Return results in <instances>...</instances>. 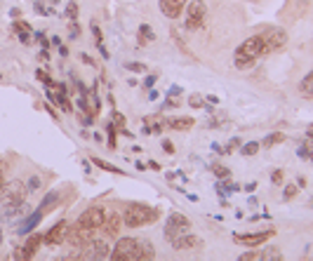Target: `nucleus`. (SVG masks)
I'll return each mask as SVG.
<instances>
[{"mask_svg":"<svg viewBox=\"0 0 313 261\" xmlns=\"http://www.w3.org/2000/svg\"><path fill=\"white\" fill-rule=\"evenodd\" d=\"M78 106L83 109V113L92 116V111H90V103H87V97H85V94H80V97H78Z\"/></svg>","mask_w":313,"mask_h":261,"instance_id":"35","label":"nucleus"},{"mask_svg":"<svg viewBox=\"0 0 313 261\" xmlns=\"http://www.w3.org/2000/svg\"><path fill=\"white\" fill-rule=\"evenodd\" d=\"M158 219V210L148 205H141V202H132L127 205L123 214V221L127 224V228H139V226H146V224H153Z\"/></svg>","mask_w":313,"mask_h":261,"instance_id":"2","label":"nucleus"},{"mask_svg":"<svg viewBox=\"0 0 313 261\" xmlns=\"http://www.w3.org/2000/svg\"><path fill=\"white\" fill-rule=\"evenodd\" d=\"M184 5H186V0H158L160 12L170 19H177L179 14L184 12Z\"/></svg>","mask_w":313,"mask_h":261,"instance_id":"14","label":"nucleus"},{"mask_svg":"<svg viewBox=\"0 0 313 261\" xmlns=\"http://www.w3.org/2000/svg\"><path fill=\"white\" fill-rule=\"evenodd\" d=\"M24 198H26L24 181L14 179V181L3 184V189H0V202L3 205H19V202H24Z\"/></svg>","mask_w":313,"mask_h":261,"instance_id":"4","label":"nucleus"},{"mask_svg":"<svg viewBox=\"0 0 313 261\" xmlns=\"http://www.w3.org/2000/svg\"><path fill=\"white\" fill-rule=\"evenodd\" d=\"M92 36H94V40H97V45L104 43V36H101V31H99L97 24H92Z\"/></svg>","mask_w":313,"mask_h":261,"instance_id":"39","label":"nucleus"},{"mask_svg":"<svg viewBox=\"0 0 313 261\" xmlns=\"http://www.w3.org/2000/svg\"><path fill=\"white\" fill-rule=\"evenodd\" d=\"M106 256H111L109 243H106V240H94L92 238L78 254H73V259H106Z\"/></svg>","mask_w":313,"mask_h":261,"instance_id":"5","label":"nucleus"},{"mask_svg":"<svg viewBox=\"0 0 313 261\" xmlns=\"http://www.w3.org/2000/svg\"><path fill=\"white\" fill-rule=\"evenodd\" d=\"M31 207L26 205V202H19V205H3V212H0V219L3 221H14L19 217H26Z\"/></svg>","mask_w":313,"mask_h":261,"instance_id":"15","label":"nucleus"},{"mask_svg":"<svg viewBox=\"0 0 313 261\" xmlns=\"http://www.w3.org/2000/svg\"><path fill=\"white\" fill-rule=\"evenodd\" d=\"M306 137H308V139H313V125H311V127L306 129Z\"/></svg>","mask_w":313,"mask_h":261,"instance_id":"53","label":"nucleus"},{"mask_svg":"<svg viewBox=\"0 0 313 261\" xmlns=\"http://www.w3.org/2000/svg\"><path fill=\"white\" fill-rule=\"evenodd\" d=\"M59 55H62V57H68V49H66V47H62V45H59Z\"/></svg>","mask_w":313,"mask_h":261,"instance_id":"50","label":"nucleus"},{"mask_svg":"<svg viewBox=\"0 0 313 261\" xmlns=\"http://www.w3.org/2000/svg\"><path fill=\"white\" fill-rule=\"evenodd\" d=\"M276 236V231L273 228H269V231H259V233H236L233 236V240L236 243H240V245H245V247H259V245H264L269 238H273Z\"/></svg>","mask_w":313,"mask_h":261,"instance_id":"11","label":"nucleus"},{"mask_svg":"<svg viewBox=\"0 0 313 261\" xmlns=\"http://www.w3.org/2000/svg\"><path fill=\"white\" fill-rule=\"evenodd\" d=\"M94 165H97L99 170H104V172H111V174H125L120 167H116V165H111V163H106V160H101V158H94L92 160Z\"/></svg>","mask_w":313,"mask_h":261,"instance_id":"23","label":"nucleus"},{"mask_svg":"<svg viewBox=\"0 0 313 261\" xmlns=\"http://www.w3.org/2000/svg\"><path fill=\"white\" fill-rule=\"evenodd\" d=\"M66 231H68V221H66V219H62V221H57V224L43 236V243H47V245H62V243H66Z\"/></svg>","mask_w":313,"mask_h":261,"instance_id":"12","label":"nucleus"},{"mask_svg":"<svg viewBox=\"0 0 313 261\" xmlns=\"http://www.w3.org/2000/svg\"><path fill=\"white\" fill-rule=\"evenodd\" d=\"M285 141V134H280V132H273V134H269L264 139V146L266 148H271V146H276V144H282Z\"/></svg>","mask_w":313,"mask_h":261,"instance_id":"28","label":"nucleus"},{"mask_svg":"<svg viewBox=\"0 0 313 261\" xmlns=\"http://www.w3.org/2000/svg\"><path fill=\"white\" fill-rule=\"evenodd\" d=\"M120 226H123V219L118 217L116 212H106V219H104V224H101L104 233H109V236L113 238V236L120 233Z\"/></svg>","mask_w":313,"mask_h":261,"instance_id":"16","label":"nucleus"},{"mask_svg":"<svg viewBox=\"0 0 313 261\" xmlns=\"http://www.w3.org/2000/svg\"><path fill=\"white\" fill-rule=\"evenodd\" d=\"M78 33H80L78 24H75V21H71V26H68V36H71V38H78Z\"/></svg>","mask_w":313,"mask_h":261,"instance_id":"40","label":"nucleus"},{"mask_svg":"<svg viewBox=\"0 0 313 261\" xmlns=\"http://www.w3.org/2000/svg\"><path fill=\"white\" fill-rule=\"evenodd\" d=\"M212 172H215L219 179H228V174H231V170L224 167V165H212Z\"/></svg>","mask_w":313,"mask_h":261,"instance_id":"31","label":"nucleus"},{"mask_svg":"<svg viewBox=\"0 0 313 261\" xmlns=\"http://www.w3.org/2000/svg\"><path fill=\"white\" fill-rule=\"evenodd\" d=\"M66 17L71 19V21H75V19H78V5H75L73 0H71V3H68V7H66Z\"/></svg>","mask_w":313,"mask_h":261,"instance_id":"33","label":"nucleus"},{"mask_svg":"<svg viewBox=\"0 0 313 261\" xmlns=\"http://www.w3.org/2000/svg\"><path fill=\"white\" fill-rule=\"evenodd\" d=\"M285 200H292V198H295L297 195V184H288V186H285Z\"/></svg>","mask_w":313,"mask_h":261,"instance_id":"36","label":"nucleus"},{"mask_svg":"<svg viewBox=\"0 0 313 261\" xmlns=\"http://www.w3.org/2000/svg\"><path fill=\"white\" fill-rule=\"evenodd\" d=\"M12 259H24V249H21V247L14 249V252H12Z\"/></svg>","mask_w":313,"mask_h":261,"instance_id":"48","label":"nucleus"},{"mask_svg":"<svg viewBox=\"0 0 313 261\" xmlns=\"http://www.w3.org/2000/svg\"><path fill=\"white\" fill-rule=\"evenodd\" d=\"M153 83H155V78L153 75H148V78L144 80V87H153Z\"/></svg>","mask_w":313,"mask_h":261,"instance_id":"49","label":"nucleus"},{"mask_svg":"<svg viewBox=\"0 0 313 261\" xmlns=\"http://www.w3.org/2000/svg\"><path fill=\"white\" fill-rule=\"evenodd\" d=\"M259 36L264 38L266 49L269 52H276V49H282L288 45V33L282 29H276V26H266V29L259 31Z\"/></svg>","mask_w":313,"mask_h":261,"instance_id":"6","label":"nucleus"},{"mask_svg":"<svg viewBox=\"0 0 313 261\" xmlns=\"http://www.w3.org/2000/svg\"><path fill=\"white\" fill-rule=\"evenodd\" d=\"M170 243H172V247L177 249V252H181V249H198V247H203V240H200L198 236H191L189 231L181 233V236H177V238H172Z\"/></svg>","mask_w":313,"mask_h":261,"instance_id":"13","label":"nucleus"},{"mask_svg":"<svg viewBox=\"0 0 313 261\" xmlns=\"http://www.w3.org/2000/svg\"><path fill=\"white\" fill-rule=\"evenodd\" d=\"M43 217H45V214L40 212V210H38V212H33V214L29 212V214H26V221H21V224H19L17 233H19V236H26V233H31L33 228L40 224V219H43Z\"/></svg>","mask_w":313,"mask_h":261,"instance_id":"17","label":"nucleus"},{"mask_svg":"<svg viewBox=\"0 0 313 261\" xmlns=\"http://www.w3.org/2000/svg\"><path fill=\"white\" fill-rule=\"evenodd\" d=\"M12 26L19 33V40H21V43L24 45L31 43V24H26L24 19H17V21H12Z\"/></svg>","mask_w":313,"mask_h":261,"instance_id":"19","label":"nucleus"},{"mask_svg":"<svg viewBox=\"0 0 313 261\" xmlns=\"http://www.w3.org/2000/svg\"><path fill=\"white\" fill-rule=\"evenodd\" d=\"M33 10H36L38 14H43V17H49V14H55V7L49 5L47 0H36V3H33Z\"/></svg>","mask_w":313,"mask_h":261,"instance_id":"22","label":"nucleus"},{"mask_svg":"<svg viewBox=\"0 0 313 261\" xmlns=\"http://www.w3.org/2000/svg\"><path fill=\"white\" fill-rule=\"evenodd\" d=\"M36 38H38V43L43 45V47H45V49H47V47H49V40H47V38H45V36H43V33H36Z\"/></svg>","mask_w":313,"mask_h":261,"instance_id":"45","label":"nucleus"},{"mask_svg":"<svg viewBox=\"0 0 313 261\" xmlns=\"http://www.w3.org/2000/svg\"><path fill=\"white\" fill-rule=\"evenodd\" d=\"M92 238H94V231H92V228H85V226H80V224H75V226L68 224L66 243L71 245V247L83 249L87 243H90V240H92Z\"/></svg>","mask_w":313,"mask_h":261,"instance_id":"7","label":"nucleus"},{"mask_svg":"<svg viewBox=\"0 0 313 261\" xmlns=\"http://www.w3.org/2000/svg\"><path fill=\"white\" fill-rule=\"evenodd\" d=\"M38 59H40V61H49V55H47V49H40V52H38Z\"/></svg>","mask_w":313,"mask_h":261,"instance_id":"46","label":"nucleus"},{"mask_svg":"<svg viewBox=\"0 0 313 261\" xmlns=\"http://www.w3.org/2000/svg\"><path fill=\"white\" fill-rule=\"evenodd\" d=\"M189 103H191V106H193V109H203V106H205V103H203V99L198 97V94H193V97L189 99Z\"/></svg>","mask_w":313,"mask_h":261,"instance_id":"38","label":"nucleus"},{"mask_svg":"<svg viewBox=\"0 0 313 261\" xmlns=\"http://www.w3.org/2000/svg\"><path fill=\"white\" fill-rule=\"evenodd\" d=\"M0 245H3V228H0Z\"/></svg>","mask_w":313,"mask_h":261,"instance_id":"56","label":"nucleus"},{"mask_svg":"<svg viewBox=\"0 0 313 261\" xmlns=\"http://www.w3.org/2000/svg\"><path fill=\"white\" fill-rule=\"evenodd\" d=\"M299 90L304 92V94H313V71H308L304 78H301L299 83Z\"/></svg>","mask_w":313,"mask_h":261,"instance_id":"25","label":"nucleus"},{"mask_svg":"<svg viewBox=\"0 0 313 261\" xmlns=\"http://www.w3.org/2000/svg\"><path fill=\"white\" fill-rule=\"evenodd\" d=\"M47 3H49V5H52V7H55L57 3H59V0H47Z\"/></svg>","mask_w":313,"mask_h":261,"instance_id":"54","label":"nucleus"},{"mask_svg":"<svg viewBox=\"0 0 313 261\" xmlns=\"http://www.w3.org/2000/svg\"><path fill=\"white\" fill-rule=\"evenodd\" d=\"M236 146H240V139H238V137H233V139L228 141V144H226V146H219V144H215V146H212V148H215V151H219V153H221V155H228V153L233 151Z\"/></svg>","mask_w":313,"mask_h":261,"instance_id":"26","label":"nucleus"},{"mask_svg":"<svg viewBox=\"0 0 313 261\" xmlns=\"http://www.w3.org/2000/svg\"><path fill=\"white\" fill-rule=\"evenodd\" d=\"M151 129H153L155 134H160V132H163V125H153V127H151Z\"/></svg>","mask_w":313,"mask_h":261,"instance_id":"51","label":"nucleus"},{"mask_svg":"<svg viewBox=\"0 0 313 261\" xmlns=\"http://www.w3.org/2000/svg\"><path fill=\"white\" fill-rule=\"evenodd\" d=\"M207 14V5L203 0H191L186 5V29H200Z\"/></svg>","mask_w":313,"mask_h":261,"instance_id":"8","label":"nucleus"},{"mask_svg":"<svg viewBox=\"0 0 313 261\" xmlns=\"http://www.w3.org/2000/svg\"><path fill=\"white\" fill-rule=\"evenodd\" d=\"M80 61H83V64H90V66H94V59L87 55V52H83V55H80Z\"/></svg>","mask_w":313,"mask_h":261,"instance_id":"44","label":"nucleus"},{"mask_svg":"<svg viewBox=\"0 0 313 261\" xmlns=\"http://www.w3.org/2000/svg\"><path fill=\"white\" fill-rule=\"evenodd\" d=\"M113 261H141V247L137 238H120L118 245L111 249Z\"/></svg>","mask_w":313,"mask_h":261,"instance_id":"3","label":"nucleus"},{"mask_svg":"<svg viewBox=\"0 0 313 261\" xmlns=\"http://www.w3.org/2000/svg\"><path fill=\"white\" fill-rule=\"evenodd\" d=\"M163 151H167V153H174V146H172V141H163Z\"/></svg>","mask_w":313,"mask_h":261,"instance_id":"47","label":"nucleus"},{"mask_svg":"<svg viewBox=\"0 0 313 261\" xmlns=\"http://www.w3.org/2000/svg\"><path fill=\"white\" fill-rule=\"evenodd\" d=\"M170 127L172 129H191L193 127V118H174V120H170Z\"/></svg>","mask_w":313,"mask_h":261,"instance_id":"24","label":"nucleus"},{"mask_svg":"<svg viewBox=\"0 0 313 261\" xmlns=\"http://www.w3.org/2000/svg\"><path fill=\"white\" fill-rule=\"evenodd\" d=\"M269 49H266V43H264V38L259 36H250L247 40H243V45H240L238 49H236V57H233V64L236 68H250L254 66V61L259 59L262 55H266Z\"/></svg>","mask_w":313,"mask_h":261,"instance_id":"1","label":"nucleus"},{"mask_svg":"<svg viewBox=\"0 0 313 261\" xmlns=\"http://www.w3.org/2000/svg\"><path fill=\"white\" fill-rule=\"evenodd\" d=\"M106 219V210L104 207H87L85 212L78 217V224L85 226V228H92V231H97V228H101V224H104Z\"/></svg>","mask_w":313,"mask_h":261,"instance_id":"10","label":"nucleus"},{"mask_svg":"<svg viewBox=\"0 0 313 261\" xmlns=\"http://www.w3.org/2000/svg\"><path fill=\"white\" fill-rule=\"evenodd\" d=\"M257 151H259V141H250V144L240 146V153H243V155H254Z\"/></svg>","mask_w":313,"mask_h":261,"instance_id":"30","label":"nucleus"},{"mask_svg":"<svg viewBox=\"0 0 313 261\" xmlns=\"http://www.w3.org/2000/svg\"><path fill=\"white\" fill-rule=\"evenodd\" d=\"M308 151H311V148H308L306 144H301V146H299V153H297V155H299V158H308Z\"/></svg>","mask_w":313,"mask_h":261,"instance_id":"43","label":"nucleus"},{"mask_svg":"<svg viewBox=\"0 0 313 261\" xmlns=\"http://www.w3.org/2000/svg\"><path fill=\"white\" fill-rule=\"evenodd\" d=\"M271 181H273V184H280L282 181V172L280 170H273V172H271Z\"/></svg>","mask_w":313,"mask_h":261,"instance_id":"41","label":"nucleus"},{"mask_svg":"<svg viewBox=\"0 0 313 261\" xmlns=\"http://www.w3.org/2000/svg\"><path fill=\"white\" fill-rule=\"evenodd\" d=\"M40 245H43V236H40V233H33V236L26 240L24 247H21L24 249V259H31L38 249H40Z\"/></svg>","mask_w":313,"mask_h":261,"instance_id":"18","label":"nucleus"},{"mask_svg":"<svg viewBox=\"0 0 313 261\" xmlns=\"http://www.w3.org/2000/svg\"><path fill=\"white\" fill-rule=\"evenodd\" d=\"M262 259V252H245V254H240V261H257Z\"/></svg>","mask_w":313,"mask_h":261,"instance_id":"37","label":"nucleus"},{"mask_svg":"<svg viewBox=\"0 0 313 261\" xmlns=\"http://www.w3.org/2000/svg\"><path fill=\"white\" fill-rule=\"evenodd\" d=\"M308 158H311V160H313V146H311V151H308Z\"/></svg>","mask_w":313,"mask_h":261,"instance_id":"55","label":"nucleus"},{"mask_svg":"<svg viewBox=\"0 0 313 261\" xmlns=\"http://www.w3.org/2000/svg\"><path fill=\"white\" fill-rule=\"evenodd\" d=\"M262 259H282V252L278 247H266L262 252Z\"/></svg>","mask_w":313,"mask_h":261,"instance_id":"29","label":"nucleus"},{"mask_svg":"<svg viewBox=\"0 0 313 261\" xmlns=\"http://www.w3.org/2000/svg\"><path fill=\"white\" fill-rule=\"evenodd\" d=\"M308 205H311V207H313V198H311V202H308Z\"/></svg>","mask_w":313,"mask_h":261,"instance_id":"57","label":"nucleus"},{"mask_svg":"<svg viewBox=\"0 0 313 261\" xmlns=\"http://www.w3.org/2000/svg\"><path fill=\"white\" fill-rule=\"evenodd\" d=\"M137 36H139V45H146V43H153L155 40V33H153V29H151L148 24H141Z\"/></svg>","mask_w":313,"mask_h":261,"instance_id":"20","label":"nucleus"},{"mask_svg":"<svg viewBox=\"0 0 313 261\" xmlns=\"http://www.w3.org/2000/svg\"><path fill=\"white\" fill-rule=\"evenodd\" d=\"M29 189H31V191L40 189V176H31V181H29Z\"/></svg>","mask_w":313,"mask_h":261,"instance_id":"42","label":"nucleus"},{"mask_svg":"<svg viewBox=\"0 0 313 261\" xmlns=\"http://www.w3.org/2000/svg\"><path fill=\"white\" fill-rule=\"evenodd\" d=\"M3 184H5V172L0 170V189H3Z\"/></svg>","mask_w":313,"mask_h":261,"instance_id":"52","label":"nucleus"},{"mask_svg":"<svg viewBox=\"0 0 313 261\" xmlns=\"http://www.w3.org/2000/svg\"><path fill=\"white\" fill-rule=\"evenodd\" d=\"M139 247H141V259H153L155 256V249L148 240H139Z\"/></svg>","mask_w":313,"mask_h":261,"instance_id":"27","label":"nucleus"},{"mask_svg":"<svg viewBox=\"0 0 313 261\" xmlns=\"http://www.w3.org/2000/svg\"><path fill=\"white\" fill-rule=\"evenodd\" d=\"M106 132H109V146L116 148V125H113V122H106Z\"/></svg>","mask_w":313,"mask_h":261,"instance_id":"32","label":"nucleus"},{"mask_svg":"<svg viewBox=\"0 0 313 261\" xmlns=\"http://www.w3.org/2000/svg\"><path fill=\"white\" fill-rule=\"evenodd\" d=\"M57 202H59V193H57V191H52V193H47V195H45V200L40 202V207H38V210H40V212L45 214V212H47V210H49V207H55Z\"/></svg>","mask_w":313,"mask_h":261,"instance_id":"21","label":"nucleus"},{"mask_svg":"<svg viewBox=\"0 0 313 261\" xmlns=\"http://www.w3.org/2000/svg\"><path fill=\"white\" fill-rule=\"evenodd\" d=\"M189 228H191V221H189V219H186L184 214L172 212L170 217H167V221H165V238H167V240H172V238L186 233Z\"/></svg>","mask_w":313,"mask_h":261,"instance_id":"9","label":"nucleus"},{"mask_svg":"<svg viewBox=\"0 0 313 261\" xmlns=\"http://www.w3.org/2000/svg\"><path fill=\"white\" fill-rule=\"evenodd\" d=\"M125 68H127V71H135V73H144V71H146V66H144V64H139V61H127V64H125Z\"/></svg>","mask_w":313,"mask_h":261,"instance_id":"34","label":"nucleus"}]
</instances>
